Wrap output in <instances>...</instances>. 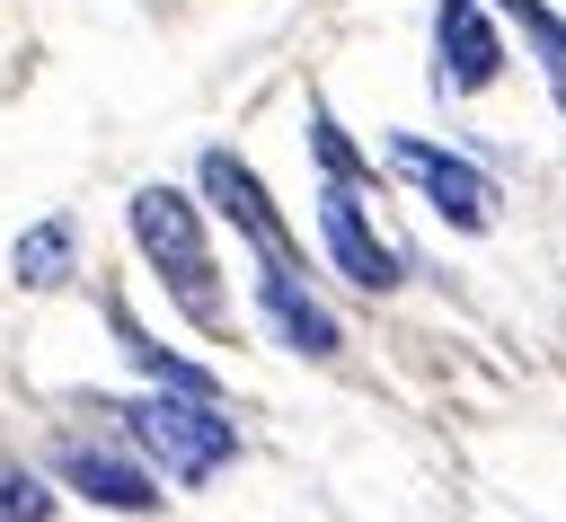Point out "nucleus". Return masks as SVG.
<instances>
[{"instance_id":"9d476101","label":"nucleus","mask_w":566,"mask_h":522,"mask_svg":"<svg viewBox=\"0 0 566 522\" xmlns=\"http://www.w3.org/2000/svg\"><path fill=\"white\" fill-rule=\"evenodd\" d=\"M71 265H80V221H71V212L27 221V230H18V248H9V283H27V292L71 283Z\"/></svg>"},{"instance_id":"1a4fd4ad","label":"nucleus","mask_w":566,"mask_h":522,"mask_svg":"<svg viewBox=\"0 0 566 522\" xmlns=\"http://www.w3.org/2000/svg\"><path fill=\"white\" fill-rule=\"evenodd\" d=\"M106 336H115V345H124V363H133L142 380H159L168 398H221V372H212V363H186L177 345H159L124 301H106Z\"/></svg>"},{"instance_id":"f8f14e48","label":"nucleus","mask_w":566,"mask_h":522,"mask_svg":"<svg viewBox=\"0 0 566 522\" xmlns=\"http://www.w3.org/2000/svg\"><path fill=\"white\" fill-rule=\"evenodd\" d=\"M310 159H318V177H327V186H363V177H371V159L345 142V124H336L327 106H310Z\"/></svg>"},{"instance_id":"f257e3e1","label":"nucleus","mask_w":566,"mask_h":522,"mask_svg":"<svg viewBox=\"0 0 566 522\" xmlns=\"http://www.w3.org/2000/svg\"><path fill=\"white\" fill-rule=\"evenodd\" d=\"M124 221H133V248H142V265L159 274V292H168L203 336H221L230 301H221V265H212L203 203H195V195H177V186H133Z\"/></svg>"},{"instance_id":"39448f33","label":"nucleus","mask_w":566,"mask_h":522,"mask_svg":"<svg viewBox=\"0 0 566 522\" xmlns=\"http://www.w3.org/2000/svg\"><path fill=\"white\" fill-rule=\"evenodd\" d=\"M504 80V27L486 0H433V88L478 97Z\"/></svg>"},{"instance_id":"9b49d317","label":"nucleus","mask_w":566,"mask_h":522,"mask_svg":"<svg viewBox=\"0 0 566 522\" xmlns=\"http://www.w3.org/2000/svg\"><path fill=\"white\" fill-rule=\"evenodd\" d=\"M486 9L522 27V44L539 53V71H548V80H566V18H557L548 0H486Z\"/></svg>"},{"instance_id":"20e7f679","label":"nucleus","mask_w":566,"mask_h":522,"mask_svg":"<svg viewBox=\"0 0 566 522\" xmlns=\"http://www.w3.org/2000/svg\"><path fill=\"white\" fill-rule=\"evenodd\" d=\"M44 487H71L80 504H97V513H133V522L168 504V495H159V478H150L124 442H97V434H62V442H53Z\"/></svg>"},{"instance_id":"0eeeda50","label":"nucleus","mask_w":566,"mask_h":522,"mask_svg":"<svg viewBox=\"0 0 566 522\" xmlns=\"http://www.w3.org/2000/svg\"><path fill=\"white\" fill-rule=\"evenodd\" d=\"M318 239H327V257H336V274H345L354 292H398V283H407V257L371 230L363 186H318Z\"/></svg>"},{"instance_id":"423d86ee","label":"nucleus","mask_w":566,"mask_h":522,"mask_svg":"<svg viewBox=\"0 0 566 522\" xmlns=\"http://www.w3.org/2000/svg\"><path fill=\"white\" fill-rule=\"evenodd\" d=\"M256 319H265V336H274V345H292L301 363H327V354L345 345L336 310L310 292V274H301L292 257H256Z\"/></svg>"},{"instance_id":"6e6552de","label":"nucleus","mask_w":566,"mask_h":522,"mask_svg":"<svg viewBox=\"0 0 566 522\" xmlns=\"http://www.w3.org/2000/svg\"><path fill=\"white\" fill-rule=\"evenodd\" d=\"M195 186H203V203H212L256 257H292V265H301V248H292L283 212H274V195L256 186V168H248L239 150H203V159H195Z\"/></svg>"},{"instance_id":"7ed1b4c3","label":"nucleus","mask_w":566,"mask_h":522,"mask_svg":"<svg viewBox=\"0 0 566 522\" xmlns=\"http://www.w3.org/2000/svg\"><path fill=\"white\" fill-rule=\"evenodd\" d=\"M389 168L451 221V230H495V177L478 168V159H460V150H442V142H424V133H389Z\"/></svg>"},{"instance_id":"f03ea898","label":"nucleus","mask_w":566,"mask_h":522,"mask_svg":"<svg viewBox=\"0 0 566 522\" xmlns=\"http://www.w3.org/2000/svg\"><path fill=\"white\" fill-rule=\"evenodd\" d=\"M115 442H133L168 487H212L239 460V425L221 416V398H168V389L124 398L115 407Z\"/></svg>"},{"instance_id":"ddd939ff","label":"nucleus","mask_w":566,"mask_h":522,"mask_svg":"<svg viewBox=\"0 0 566 522\" xmlns=\"http://www.w3.org/2000/svg\"><path fill=\"white\" fill-rule=\"evenodd\" d=\"M0 522H53V487L18 451H0Z\"/></svg>"}]
</instances>
